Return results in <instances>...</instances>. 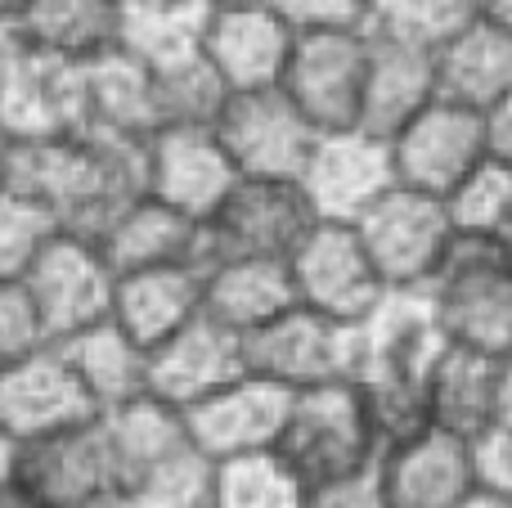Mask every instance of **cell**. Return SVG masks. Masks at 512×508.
I'll use <instances>...</instances> for the list:
<instances>
[{
  "label": "cell",
  "mask_w": 512,
  "mask_h": 508,
  "mask_svg": "<svg viewBox=\"0 0 512 508\" xmlns=\"http://www.w3.org/2000/svg\"><path fill=\"white\" fill-rule=\"evenodd\" d=\"M288 306H297L288 257H212L203 266V311L243 338Z\"/></svg>",
  "instance_id": "cell-24"
},
{
  "label": "cell",
  "mask_w": 512,
  "mask_h": 508,
  "mask_svg": "<svg viewBox=\"0 0 512 508\" xmlns=\"http://www.w3.org/2000/svg\"><path fill=\"white\" fill-rule=\"evenodd\" d=\"M248 369L288 392L355 378V324H337L310 306H288L279 320L248 333Z\"/></svg>",
  "instance_id": "cell-14"
},
{
  "label": "cell",
  "mask_w": 512,
  "mask_h": 508,
  "mask_svg": "<svg viewBox=\"0 0 512 508\" xmlns=\"http://www.w3.org/2000/svg\"><path fill=\"white\" fill-rule=\"evenodd\" d=\"M351 225L360 230L387 288H427L459 243L450 203L441 194L400 185V180L373 207H364Z\"/></svg>",
  "instance_id": "cell-4"
},
{
  "label": "cell",
  "mask_w": 512,
  "mask_h": 508,
  "mask_svg": "<svg viewBox=\"0 0 512 508\" xmlns=\"http://www.w3.org/2000/svg\"><path fill=\"white\" fill-rule=\"evenodd\" d=\"M472 464H477V486L512 495V419H495L472 437Z\"/></svg>",
  "instance_id": "cell-37"
},
{
  "label": "cell",
  "mask_w": 512,
  "mask_h": 508,
  "mask_svg": "<svg viewBox=\"0 0 512 508\" xmlns=\"http://www.w3.org/2000/svg\"><path fill=\"white\" fill-rule=\"evenodd\" d=\"M504 365V356L450 342L427 378V419L459 437H477L481 428H490L504 410Z\"/></svg>",
  "instance_id": "cell-26"
},
{
  "label": "cell",
  "mask_w": 512,
  "mask_h": 508,
  "mask_svg": "<svg viewBox=\"0 0 512 508\" xmlns=\"http://www.w3.org/2000/svg\"><path fill=\"white\" fill-rule=\"evenodd\" d=\"M117 14H122V0H27L18 27L50 50L90 54L113 41Z\"/></svg>",
  "instance_id": "cell-30"
},
{
  "label": "cell",
  "mask_w": 512,
  "mask_h": 508,
  "mask_svg": "<svg viewBox=\"0 0 512 508\" xmlns=\"http://www.w3.org/2000/svg\"><path fill=\"white\" fill-rule=\"evenodd\" d=\"M382 441L387 437L364 387L355 378H333L292 392L274 450L306 477L310 491H319L351 477H369L382 455Z\"/></svg>",
  "instance_id": "cell-2"
},
{
  "label": "cell",
  "mask_w": 512,
  "mask_h": 508,
  "mask_svg": "<svg viewBox=\"0 0 512 508\" xmlns=\"http://www.w3.org/2000/svg\"><path fill=\"white\" fill-rule=\"evenodd\" d=\"M216 135L225 140L239 176L270 180H297L319 140L315 122L283 95V86L225 95L216 113Z\"/></svg>",
  "instance_id": "cell-11"
},
{
  "label": "cell",
  "mask_w": 512,
  "mask_h": 508,
  "mask_svg": "<svg viewBox=\"0 0 512 508\" xmlns=\"http://www.w3.org/2000/svg\"><path fill=\"white\" fill-rule=\"evenodd\" d=\"M504 243H508V248H512V221H508V230H504Z\"/></svg>",
  "instance_id": "cell-48"
},
{
  "label": "cell",
  "mask_w": 512,
  "mask_h": 508,
  "mask_svg": "<svg viewBox=\"0 0 512 508\" xmlns=\"http://www.w3.org/2000/svg\"><path fill=\"white\" fill-rule=\"evenodd\" d=\"M297 180L306 189L319 221H355L364 207H373L396 185L391 140L369 131V126L319 131L315 149H310Z\"/></svg>",
  "instance_id": "cell-13"
},
{
  "label": "cell",
  "mask_w": 512,
  "mask_h": 508,
  "mask_svg": "<svg viewBox=\"0 0 512 508\" xmlns=\"http://www.w3.org/2000/svg\"><path fill=\"white\" fill-rule=\"evenodd\" d=\"M450 216L459 234L472 239H504L512 221V167L499 158H486L450 198Z\"/></svg>",
  "instance_id": "cell-32"
},
{
  "label": "cell",
  "mask_w": 512,
  "mask_h": 508,
  "mask_svg": "<svg viewBox=\"0 0 512 508\" xmlns=\"http://www.w3.org/2000/svg\"><path fill=\"white\" fill-rule=\"evenodd\" d=\"M243 374H248V338L216 324L207 311L149 351V392L176 410H189Z\"/></svg>",
  "instance_id": "cell-19"
},
{
  "label": "cell",
  "mask_w": 512,
  "mask_h": 508,
  "mask_svg": "<svg viewBox=\"0 0 512 508\" xmlns=\"http://www.w3.org/2000/svg\"><path fill=\"white\" fill-rule=\"evenodd\" d=\"M288 275L297 306L328 315L337 324H360L391 293L351 221H315L288 252Z\"/></svg>",
  "instance_id": "cell-5"
},
{
  "label": "cell",
  "mask_w": 512,
  "mask_h": 508,
  "mask_svg": "<svg viewBox=\"0 0 512 508\" xmlns=\"http://www.w3.org/2000/svg\"><path fill=\"white\" fill-rule=\"evenodd\" d=\"M0 508H50V504H41L23 482H14V486H5V491H0Z\"/></svg>",
  "instance_id": "cell-41"
},
{
  "label": "cell",
  "mask_w": 512,
  "mask_h": 508,
  "mask_svg": "<svg viewBox=\"0 0 512 508\" xmlns=\"http://www.w3.org/2000/svg\"><path fill=\"white\" fill-rule=\"evenodd\" d=\"M5 185L41 203L59 230L99 239L104 225L144 194V144L95 131L9 140Z\"/></svg>",
  "instance_id": "cell-1"
},
{
  "label": "cell",
  "mask_w": 512,
  "mask_h": 508,
  "mask_svg": "<svg viewBox=\"0 0 512 508\" xmlns=\"http://www.w3.org/2000/svg\"><path fill=\"white\" fill-rule=\"evenodd\" d=\"M486 144L490 158L512 167V95H504L495 108H486Z\"/></svg>",
  "instance_id": "cell-39"
},
{
  "label": "cell",
  "mask_w": 512,
  "mask_h": 508,
  "mask_svg": "<svg viewBox=\"0 0 512 508\" xmlns=\"http://www.w3.org/2000/svg\"><path fill=\"white\" fill-rule=\"evenodd\" d=\"M207 5H248V0H207Z\"/></svg>",
  "instance_id": "cell-47"
},
{
  "label": "cell",
  "mask_w": 512,
  "mask_h": 508,
  "mask_svg": "<svg viewBox=\"0 0 512 508\" xmlns=\"http://www.w3.org/2000/svg\"><path fill=\"white\" fill-rule=\"evenodd\" d=\"M18 482L50 508L113 504L117 491H122V473H117L104 419L95 414V419L77 423V428L23 441Z\"/></svg>",
  "instance_id": "cell-12"
},
{
  "label": "cell",
  "mask_w": 512,
  "mask_h": 508,
  "mask_svg": "<svg viewBox=\"0 0 512 508\" xmlns=\"http://www.w3.org/2000/svg\"><path fill=\"white\" fill-rule=\"evenodd\" d=\"M436 95L463 108H495L512 95V27L477 14L436 45Z\"/></svg>",
  "instance_id": "cell-23"
},
{
  "label": "cell",
  "mask_w": 512,
  "mask_h": 508,
  "mask_svg": "<svg viewBox=\"0 0 512 508\" xmlns=\"http://www.w3.org/2000/svg\"><path fill=\"white\" fill-rule=\"evenodd\" d=\"M54 347L63 351V360H68L72 374L81 378V387H86V396L95 401L99 414L149 392V351H144L113 315L81 333H72V338L54 342Z\"/></svg>",
  "instance_id": "cell-27"
},
{
  "label": "cell",
  "mask_w": 512,
  "mask_h": 508,
  "mask_svg": "<svg viewBox=\"0 0 512 508\" xmlns=\"http://www.w3.org/2000/svg\"><path fill=\"white\" fill-rule=\"evenodd\" d=\"M198 315H203V261H171V266H144L117 275L113 320L144 351L167 342Z\"/></svg>",
  "instance_id": "cell-22"
},
{
  "label": "cell",
  "mask_w": 512,
  "mask_h": 508,
  "mask_svg": "<svg viewBox=\"0 0 512 508\" xmlns=\"http://www.w3.org/2000/svg\"><path fill=\"white\" fill-rule=\"evenodd\" d=\"M216 464L189 441L122 486L117 508H212Z\"/></svg>",
  "instance_id": "cell-31"
},
{
  "label": "cell",
  "mask_w": 512,
  "mask_h": 508,
  "mask_svg": "<svg viewBox=\"0 0 512 508\" xmlns=\"http://www.w3.org/2000/svg\"><path fill=\"white\" fill-rule=\"evenodd\" d=\"M23 288L32 297L50 342H63L113 315L117 270L108 266L95 239L59 230L32 257V266L23 270Z\"/></svg>",
  "instance_id": "cell-6"
},
{
  "label": "cell",
  "mask_w": 512,
  "mask_h": 508,
  "mask_svg": "<svg viewBox=\"0 0 512 508\" xmlns=\"http://www.w3.org/2000/svg\"><path fill=\"white\" fill-rule=\"evenodd\" d=\"M373 482L387 508H459L477 491L472 437L441 423H418L382 446Z\"/></svg>",
  "instance_id": "cell-9"
},
{
  "label": "cell",
  "mask_w": 512,
  "mask_h": 508,
  "mask_svg": "<svg viewBox=\"0 0 512 508\" xmlns=\"http://www.w3.org/2000/svg\"><path fill=\"white\" fill-rule=\"evenodd\" d=\"M54 234H59V221L41 203L0 185V279H23V270Z\"/></svg>",
  "instance_id": "cell-34"
},
{
  "label": "cell",
  "mask_w": 512,
  "mask_h": 508,
  "mask_svg": "<svg viewBox=\"0 0 512 508\" xmlns=\"http://www.w3.org/2000/svg\"><path fill=\"white\" fill-rule=\"evenodd\" d=\"M207 14V0H122L113 41L149 72H167L203 54Z\"/></svg>",
  "instance_id": "cell-28"
},
{
  "label": "cell",
  "mask_w": 512,
  "mask_h": 508,
  "mask_svg": "<svg viewBox=\"0 0 512 508\" xmlns=\"http://www.w3.org/2000/svg\"><path fill=\"white\" fill-rule=\"evenodd\" d=\"M279 9L292 32H337V27H369L373 0H265Z\"/></svg>",
  "instance_id": "cell-36"
},
{
  "label": "cell",
  "mask_w": 512,
  "mask_h": 508,
  "mask_svg": "<svg viewBox=\"0 0 512 508\" xmlns=\"http://www.w3.org/2000/svg\"><path fill=\"white\" fill-rule=\"evenodd\" d=\"M315 221L301 180L243 176L207 221V239L212 257H288Z\"/></svg>",
  "instance_id": "cell-15"
},
{
  "label": "cell",
  "mask_w": 512,
  "mask_h": 508,
  "mask_svg": "<svg viewBox=\"0 0 512 508\" xmlns=\"http://www.w3.org/2000/svg\"><path fill=\"white\" fill-rule=\"evenodd\" d=\"M162 126L158 77L117 41L81 54V131L144 144Z\"/></svg>",
  "instance_id": "cell-20"
},
{
  "label": "cell",
  "mask_w": 512,
  "mask_h": 508,
  "mask_svg": "<svg viewBox=\"0 0 512 508\" xmlns=\"http://www.w3.org/2000/svg\"><path fill=\"white\" fill-rule=\"evenodd\" d=\"M18 459H23V441L0 428V491L18 482Z\"/></svg>",
  "instance_id": "cell-40"
},
{
  "label": "cell",
  "mask_w": 512,
  "mask_h": 508,
  "mask_svg": "<svg viewBox=\"0 0 512 508\" xmlns=\"http://www.w3.org/2000/svg\"><path fill=\"white\" fill-rule=\"evenodd\" d=\"M436 99V50L405 36L369 32V72H364L360 126L391 135L418 108Z\"/></svg>",
  "instance_id": "cell-25"
},
{
  "label": "cell",
  "mask_w": 512,
  "mask_h": 508,
  "mask_svg": "<svg viewBox=\"0 0 512 508\" xmlns=\"http://www.w3.org/2000/svg\"><path fill=\"white\" fill-rule=\"evenodd\" d=\"M481 14H490L504 27H512V0H481Z\"/></svg>",
  "instance_id": "cell-43"
},
{
  "label": "cell",
  "mask_w": 512,
  "mask_h": 508,
  "mask_svg": "<svg viewBox=\"0 0 512 508\" xmlns=\"http://www.w3.org/2000/svg\"><path fill=\"white\" fill-rule=\"evenodd\" d=\"M292 41H297V32L265 0L212 5L207 32H203V54L212 63V72L221 77V86L230 95H239V90L279 86L283 68H288Z\"/></svg>",
  "instance_id": "cell-18"
},
{
  "label": "cell",
  "mask_w": 512,
  "mask_h": 508,
  "mask_svg": "<svg viewBox=\"0 0 512 508\" xmlns=\"http://www.w3.org/2000/svg\"><path fill=\"white\" fill-rule=\"evenodd\" d=\"M427 297L450 342L512 356V248L504 239L459 234Z\"/></svg>",
  "instance_id": "cell-3"
},
{
  "label": "cell",
  "mask_w": 512,
  "mask_h": 508,
  "mask_svg": "<svg viewBox=\"0 0 512 508\" xmlns=\"http://www.w3.org/2000/svg\"><path fill=\"white\" fill-rule=\"evenodd\" d=\"M459 508H512V495H499V491H486V486H477V491H472Z\"/></svg>",
  "instance_id": "cell-42"
},
{
  "label": "cell",
  "mask_w": 512,
  "mask_h": 508,
  "mask_svg": "<svg viewBox=\"0 0 512 508\" xmlns=\"http://www.w3.org/2000/svg\"><path fill=\"white\" fill-rule=\"evenodd\" d=\"M499 419H512V356L504 365V410H499Z\"/></svg>",
  "instance_id": "cell-44"
},
{
  "label": "cell",
  "mask_w": 512,
  "mask_h": 508,
  "mask_svg": "<svg viewBox=\"0 0 512 508\" xmlns=\"http://www.w3.org/2000/svg\"><path fill=\"white\" fill-rule=\"evenodd\" d=\"M292 392L261 374H243L225 383L221 392L194 401L185 414V432L212 464L234 455H252V450H274L279 446L283 419H288Z\"/></svg>",
  "instance_id": "cell-16"
},
{
  "label": "cell",
  "mask_w": 512,
  "mask_h": 508,
  "mask_svg": "<svg viewBox=\"0 0 512 508\" xmlns=\"http://www.w3.org/2000/svg\"><path fill=\"white\" fill-rule=\"evenodd\" d=\"M364 72H369V27H337V32H297L279 86L315 131L360 126Z\"/></svg>",
  "instance_id": "cell-8"
},
{
  "label": "cell",
  "mask_w": 512,
  "mask_h": 508,
  "mask_svg": "<svg viewBox=\"0 0 512 508\" xmlns=\"http://www.w3.org/2000/svg\"><path fill=\"white\" fill-rule=\"evenodd\" d=\"M310 495V482L279 450H252L216 464L212 508H310Z\"/></svg>",
  "instance_id": "cell-29"
},
{
  "label": "cell",
  "mask_w": 512,
  "mask_h": 508,
  "mask_svg": "<svg viewBox=\"0 0 512 508\" xmlns=\"http://www.w3.org/2000/svg\"><path fill=\"white\" fill-rule=\"evenodd\" d=\"M95 243L117 275L144 270V266H171V261H203V266L212 261L207 225L176 212V207H167L153 194L131 198V203L104 225V234H99Z\"/></svg>",
  "instance_id": "cell-21"
},
{
  "label": "cell",
  "mask_w": 512,
  "mask_h": 508,
  "mask_svg": "<svg viewBox=\"0 0 512 508\" xmlns=\"http://www.w3.org/2000/svg\"><path fill=\"white\" fill-rule=\"evenodd\" d=\"M477 14H481V0H373L369 32L405 36V41L436 50L445 36H454Z\"/></svg>",
  "instance_id": "cell-33"
},
{
  "label": "cell",
  "mask_w": 512,
  "mask_h": 508,
  "mask_svg": "<svg viewBox=\"0 0 512 508\" xmlns=\"http://www.w3.org/2000/svg\"><path fill=\"white\" fill-rule=\"evenodd\" d=\"M387 140H391V162H396L400 185L427 189V194H441V198H450L490 158L486 113L463 108L441 95L427 108H418L405 126H396Z\"/></svg>",
  "instance_id": "cell-10"
},
{
  "label": "cell",
  "mask_w": 512,
  "mask_h": 508,
  "mask_svg": "<svg viewBox=\"0 0 512 508\" xmlns=\"http://www.w3.org/2000/svg\"><path fill=\"white\" fill-rule=\"evenodd\" d=\"M23 9H27V0H0V18H5V23H18Z\"/></svg>",
  "instance_id": "cell-45"
},
{
  "label": "cell",
  "mask_w": 512,
  "mask_h": 508,
  "mask_svg": "<svg viewBox=\"0 0 512 508\" xmlns=\"http://www.w3.org/2000/svg\"><path fill=\"white\" fill-rule=\"evenodd\" d=\"M41 347H50V333H45L23 279H0V365L23 360Z\"/></svg>",
  "instance_id": "cell-35"
},
{
  "label": "cell",
  "mask_w": 512,
  "mask_h": 508,
  "mask_svg": "<svg viewBox=\"0 0 512 508\" xmlns=\"http://www.w3.org/2000/svg\"><path fill=\"white\" fill-rule=\"evenodd\" d=\"M5 158H9V135L0 131V185H5Z\"/></svg>",
  "instance_id": "cell-46"
},
{
  "label": "cell",
  "mask_w": 512,
  "mask_h": 508,
  "mask_svg": "<svg viewBox=\"0 0 512 508\" xmlns=\"http://www.w3.org/2000/svg\"><path fill=\"white\" fill-rule=\"evenodd\" d=\"M239 180L243 176L216 135V122H167L144 140V194L203 225Z\"/></svg>",
  "instance_id": "cell-7"
},
{
  "label": "cell",
  "mask_w": 512,
  "mask_h": 508,
  "mask_svg": "<svg viewBox=\"0 0 512 508\" xmlns=\"http://www.w3.org/2000/svg\"><path fill=\"white\" fill-rule=\"evenodd\" d=\"M310 508H387V504H382V491L369 473V477H351V482H337V486H319L310 495Z\"/></svg>",
  "instance_id": "cell-38"
},
{
  "label": "cell",
  "mask_w": 512,
  "mask_h": 508,
  "mask_svg": "<svg viewBox=\"0 0 512 508\" xmlns=\"http://www.w3.org/2000/svg\"><path fill=\"white\" fill-rule=\"evenodd\" d=\"M95 414V401L86 396L81 378L72 374V365L54 342L23 360L0 365V428L14 432L18 441L77 428Z\"/></svg>",
  "instance_id": "cell-17"
}]
</instances>
